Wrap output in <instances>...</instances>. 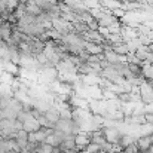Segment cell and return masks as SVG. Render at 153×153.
I'll return each instance as SVG.
<instances>
[{
	"mask_svg": "<svg viewBox=\"0 0 153 153\" xmlns=\"http://www.w3.org/2000/svg\"><path fill=\"white\" fill-rule=\"evenodd\" d=\"M137 140L134 138V137H131V135H122V138H120V141H119V147L120 149H123V147H126V146H129V144H134Z\"/></svg>",
	"mask_w": 153,
	"mask_h": 153,
	"instance_id": "cell-4",
	"label": "cell"
},
{
	"mask_svg": "<svg viewBox=\"0 0 153 153\" xmlns=\"http://www.w3.org/2000/svg\"><path fill=\"white\" fill-rule=\"evenodd\" d=\"M85 51L88 52L89 55H102L104 53V46L100 42H91L86 40L85 43Z\"/></svg>",
	"mask_w": 153,
	"mask_h": 153,
	"instance_id": "cell-2",
	"label": "cell"
},
{
	"mask_svg": "<svg viewBox=\"0 0 153 153\" xmlns=\"http://www.w3.org/2000/svg\"><path fill=\"white\" fill-rule=\"evenodd\" d=\"M1 108H3V101H1V97H0V111H1Z\"/></svg>",
	"mask_w": 153,
	"mask_h": 153,
	"instance_id": "cell-6",
	"label": "cell"
},
{
	"mask_svg": "<svg viewBox=\"0 0 153 153\" xmlns=\"http://www.w3.org/2000/svg\"><path fill=\"white\" fill-rule=\"evenodd\" d=\"M122 153H140V152H138L137 144L134 143V144H129V146L123 147V149H122Z\"/></svg>",
	"mask_w": 153,
	"mask_h": 153,
	"instance_id": "cell-5",
	"label": "cell"
},
{
	"mask_svg": "<svg viewBox=\"0 0 153 153\" xmlns=\"http://www.w3.org/2000/svg\"><path fill=\"white\" fill-rule=\"evenodd\" d=\"M89 143H91V132L80 131L79 134H76V146H77V149L83 150V149L88 147Z\"/></svg>",
	"mask_w": 153,
	"mask_h": 153,
	"instance_id": "cell-3",
	"label": "cell"
},
{
	"mask_svg": "<svg viewBox=\"0 0 153 153\" xmlns=\"http://www.w3.org/2000/svg\"><path fill=\"white\" fill-rule=\"evenodd\" d=\"M135 144H137L140 153H149L153 149V134H147V135L137 138Z\"/></svg>",
	"mask_w": 153,
	"mask_h": 153,
	"instance_id": "cell-1",
	"label": "cell"
}]
</instances>
